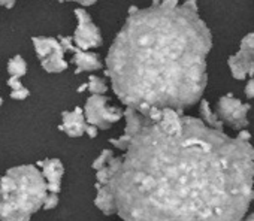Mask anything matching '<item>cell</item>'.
Wrapping results in <instances>:
<instances>
[{
	"label": "cell",
	"instance_id": "24",
	"mask_svg": "<svg viewBox=\"0 0 254 221\" xmlns=\"http://www.w3.org/2000/svg\"><path fill=\"white\" fill-rule=\"evenodd\" d=\"M15 0H0V6H6V8H14Z\"/></svg>",
	"mask_w": 254,
	"mask_h": 221
},
{
	"label": "cell",
	"instance_id": "3",
	"mask_svg": "<svg viewBox=\"0 0 254 221\" xmlns=\"http://www.w3.org/2000/svg\"><path fill=\"white\" fill-rule=\"evenodd\" d=\"M47 179L33 165L9 169L0 179V220H30L48 196Z\"/></svg>",
	"mask_w": 254,
	"mask_h": 221
},
{
	"label": "cell",
	"instance_id": "15",
	"mask_svg": "<svg viewBox=\"0 0 254 221\" xmlns=\"http://www.w3.org/2000/svg\"><path fill=\"white\" fill-rule=\"evenodd\" d=\"M87 90H88L91 94H105V93L108 91V85H106V82H105L102 78L91 75V76L88 78Z\"/></svg>",
	"mask_w": 254,
	"mask_h": 221
},
{
	"label": "cell",
	"instance_id": "7",
	"mask_svg": "<svg viewBox=\"0 0 254 221\" xmlns=\"http://www.w3.org/2000/svg\"><path fill=\"white\" fill-rule=\"evenodd\" d=\"M75 17L78 20V26L73 33V44L81 50H91L100 47L103 44L102 33L99 27L93 23L90 14L85 9L76 8Z\"/></svg>",
	"mask_w": 254,
	"mask_h": 221
},
{
	"label": "cell",
	"instance_id": "12",
	"mask_svg": "<svg viewBox=\"0 0 254 221\" xmlns=\"http://www.w3.org/2000/svg\"><path fill=\"white\" fill-rule=\"evenodd\" d=\"M96 190H97V196H96L94 205L106 215L117 214L115 197H114L112 191L109 190V187L102 185V184H96Z\"/></svg>",
	"mask_w": 254,
	"mask_h": 221
},
{
	"label": "cell",
	"instance_id": "4",
	"mask_svg": "<svg viewBox=\"0 0 254 221\" xmlns=\"http://www.w3.org/2000/svg\"><path fill=\"white\" fill-rule=\"evenodd\" d=\"M108 97L103 94H91L84 106V114L88 124L96 126L100 130L109 129L112 124L121 120L124 112L120 108L108 106Z\"/></svg>",
	"mask_w": 254,
	"mask_h": 221
},
{
	"label": "cell",
	"instance_id": "21",
	"mask_svg": "<svg viewBox=\"0 0 254 221\" xmlns=\"http://www.w3.org/2000/svg\"><path fill=\"white\" fill-rule=\"evenodd\" d=\"M245 96L248 99H254V78H251L245 85Z\"/></svg>",
	"mask_w": 254,
	"mask_h": 221
},
{
	"label": "cell",
	"instance_id": "14",
	"mask_svg": "<svg viewBox=\"0 0 254 221\" xmlns=\"http://www.w3.org/2000/svg\"><path fill=\"white\" fill-rule=\"evenodd\" d=\"M8 72L14 76H24L27 73V63L21 55H15L8 61Z\"/></svg>",
	"mask_w": 254,
	"mask_h": 221
},
{
	"label": "cell",
	"instance_id": "2",
	"mask_svg": "<svg viewBox=\"0 0 254 221\" xmlns=\"http://www.w3.org/2000/svg\"><path fill=\"white\" fill-rule=\"evenodd\" d=\"M211 47L194 0H162L130 9L108 51L105 73L115 96L144 115L183 110L202 100Z\"/></svg>",
	"mask_w": 254,
	"mask_h": 221
},
{
	"label": "cell",
	"instance_id": "17",
	"mask_svg": "<svg viewBox=\"0 0 254 221\" xmlns=\"http://www.w3.org/2000/svg\"><path fill=\"white\" fill-rule=\"evenodd\" d=\"M241 48L245 50V51L253 57V60H254V32H251L250 35H247V36L242 39Z\"/></svg>",
	"mask_w": 254,
	"mask_h": 221
},
{
	"label": "cell",
	"instance_id": "1",
	"mask_svg": "<svg viewBox=\"0 0 254 221\" xmlns=\"http://www.w3.org/2000/svg\"><path fill=\"white\" fill-rule=\"evenodd\" d=\"M108 185L124 220H241L254 199V148L165 108L142 114Z\"/></svg>",
	"mask_w": 254,
	"mask_h": 221
},
{
	"label": "cell",
	"instance_id": "20",
	"mask_svg": "<svg viewBox=\"0 0 254 221\" xmlns=\"http://www.w3.org/2000/svg\"><path fill=\"white\" fill-rule=\"evenodd\" d=\"M12 90H20V88H23L24 85L21 84V81H20V76H14V75H11V78L8 79V82H6Z\"/></svg>",
	"mask_w": 254,
	"mask_h": 221
},
{
	"label": "cell",
	"instance_id": "9",
	"mask_svg": "<svg viewBox=\"0 0 254 221\" xmlns=\"http://www.w3.org/2000/svg\"><path fill=\"white\" fill-rule=\"evenodd\" d=\"M42 167V175L47 179L48 190L51 193H60L62 178L64 175V166L59 159H47L38 163Z\"/></svg>",
	"mask_w": 254,
	"mask_h": 221
},
{
	"label": "cell",
	"instance_id": "6",
	"mask_svg": "<svg viewBox=\"0 0 254 221\" xmlns=\"http://www.w3.org/2000/svg\"><path fill=\"white\" fill-rule=\"evenodd\" d=\"M248 110L250 105L242 103L232 94L223 96L217 103V115L223 123H227L235 130H244L248 126Z\"/></svg>",
	"mask_w": 254,
	"mask_h": 221
},
{
	"label": "cell",
	"instance_id": "5",
	"mask_svg": "<svg viewBox=\"0 0 254 221\" xmlns=\"http://www.w3.org/2000/svg\"><path fill=\"white\" fill-rule=\"evenodd\" d=\"M32 41L44 70H47L48 73H60L67 69V61L64 60L66 50L60 39L33 38Z\"/></svg>",
	"mask_w": 254,
	"mask_h": 221
},
{
	"label": "cell",
	"instance_id": "18",
	"mask_svg": "<svg viewBox=\"0 0 254 221\" xmlns=\"http://www.w3.org/2000/svg\"><path fill=\"white\" fill-rule=\"evenodd\" d=\"M59 205V193H48L47 199H45V203H44V209L50 211L53 208H56Z\"/></svg>",
	"mask_w": 254,
	"mask_h": 221
},
{
	"label": "cell",
	"instance_id": "22",
	"mask_svg": "<svg viewBox=\"0 0 254 221\" xmlns=\"http://www.w3.org/2000/svg\"><path fill=\"white\" fill-rule=\"evenodd\" d=\"M60 2H76V3L84 5V6H91L97 2V0H60Z\"/></svg>",
	"mask_w": 254,
	"mask_h": 221
},
{
	"label": "cell",
	"instance_id": "8",
	"mask_svg": "<svg viewBox=\"0 0 254 221\" xmlns=\"http://www.w3.org/2000/svg\"><path fill=\"white\" fill-rule=\"evenodd\" d=\"M87 118L81 108H75L73 110H64L62 114L60 130H63L70 138H81L87 129Z\"/></svg>",
	"mask_w": 254,
	"mask_h": 221
},
{
	"label": "cell",
	"instance_id": "11",
	"mask_svg": "<svg viewBox=\"0 0 254 221\" xmlns=\"http://www.w3.org/2000/svg\"><path fill=\"white\" fill-rule=\"evenodd\" d=\"M70 53H73L72 63L76 66L75 73L93 72V70L102 69V61H100V58H99L97 54H94V53H87V50H81V48H78L76 45L73 47V50H72Z\"/></svg>",
	"mask_w": 254,
	"mask_h": 221
},
{
	"label": "cell",
	"instance_id": "23",
	"mask_svg": "<svg viewBox=\"0 0 254 221\" xmlns=\"http://www.w3.org/2000/svg\"><path fill=\"white\" fill-rule=\"evenodd\" d=\"M97 127L96 126H93V124H87V129H85V133L90 136V138H96L97 136Z\"/></svg>",
	"mask_w": 254,
	"mask_h": 221
},
{
	"label": "cell",
	"instance_id": "16",
	"mask_svg": "<svg viewBox=\"0 0 254 221\" xmlns=\"http://www.w3.org/2000/svg\"><path fill=\"white\" fill-rule=\"evenodd\" d=\"M112 159H114L112 151H111V150H103V151L100 153V156L93 162V169H94V170H99V169L105 167L106 165H109V162H111Z\"/></svg>",
	"mask_w": 254,
	"mask_h": 221
},
{
	"label": "cell",
	"instance_id": "10",
	"mask_svg": "<svg viewBox=\"0 0 254 221\" xmlns=\"http://www.w3.org/2000/svg\"><path fill=\"white\" fill-rule=\"evenodd\" d=\"M227 63H229L232 76L235 79H245L247 76L254 75V60L242 48L235 55H230Z\"/></svg>",
	"mask_w": 254,
	"mask_h": 221
},
{
	"label": "cell",
	"instance_id": "13",
	"mask_svg": "<svg viewBox=\"0 0 254 221\" xmlns=\"http://www.w3.org/2000/svg\"><path fill=\"white\" fill-rule=\"evenodd\" d=\"M200 115H202V120L211 126V127H215V129H221V124L223 121L220 120V117L217 115V112H212L211 108H209V103L206 100H200Z\"/></svg>",
	"mask_w": 254,
	"mask_h": 221
},
{
	"label": "cell",
	"instance_id": "19",
	"mask_svg": "<svg viewBox=\"0 0 254 221\" xmlns=\"http://www.w3.org/2000/svg\"><path fill=\"white\" fill-rule=\"evenodd\" d=\"M29 96H30V91L27 88H24V87L20 88V90H12V93H11V97L15 99V100H24Z\"/></svg>",
	"mask_w": 254,
	"mask_h": 221
}]
</instances>
